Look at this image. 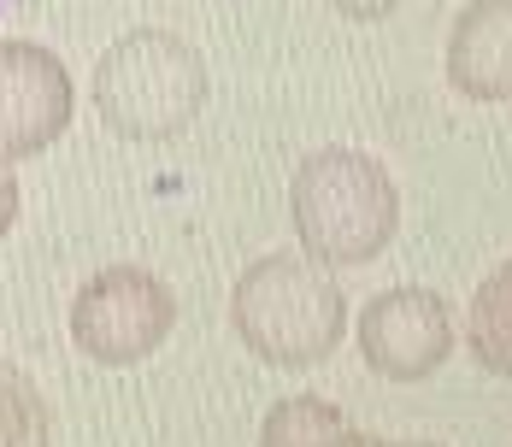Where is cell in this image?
<instances>
[{"label": "cell", "mask_w": 512, "mask_h": 447, "mask_svg": "<svg viewBox=\"0 0 512 447\" xmlns=\"http://www.w3.org/2000/svg\"><path fill=\"white\" fill-rule=\"evenodd\" d=\"M289 218L307 259L330 265H371L401 230V189L395 177L359 148H318L301 159L289 183Z\"/></svg>", "instance_id": "1"}, {"label": "cell", "mask_w": 512, "mask_h": 447, "mask_svg": "<svg viewBox=\"0 0 512 447\" xmlns=\"http://www.w3.org/2000/svg\"><path fill=\"white\" fill-rule=\"evenodd\" d=\"M230 324L265 365H318L348 336V295L307 253H265L230 289Z\"/></svg>", "instance_id": "2"}, {"label": "cell", "mask_w": 512, "mask_h": 447, "mask_svg": "<svg viewBox=\"0 0 512 447\" xmlns=\"http://www.w3.org/2000/svg\"><path fill=\"white\" fill-rule=\"evenodd\" d=\"M206 59L195 42H183L177 30H130L95 59V112L106 130L130 136V142H165L183 136L206 106Z\"/></svg>", "instance_id": "3"}, {"label": "cell", "mask_w": 512, "mask_h": 447, "mask_svg": "<svg viewBox=\"0 0 512 447\" xmlns=\"http://www.w3.org/2000/svg\"><path fill=\"white\" fill-rule=\"evenodd\" d=\"M177 324L171 283L142 265H106L71 300V342L95 365H142Z\"/></svg>", "instance_id": "4"}, {"label": "cell", "mask_w": 512, "mask_h": 447, "mask_svg": "<svg viewBox=\"0 0 512 447\" xmlns=\"http://www.w3.org/2000/svg\"><path fill=\"white\" fill-rule=\"evenodd\" d=\"M71 112L77 83L59 53L42 42H0V165L53 148Z\"/></svg>", "instance_id": "5"}, {"label": "cell", "mask_w": 512, "mask_h": 447, "mask_svg": "<svg viewBox=\"0 0 512 447\" xmlns=\"http://www.w3.org/2000/svg\"><path fill=\"white\" fill-rule=\"evenodd\" d=\"M359 353L377 377L418 383L454 353V312L436 289H383L359 312Z\"/></svg>", "instance_id": "6"}, {"label": "cell", "mask_w": 512, "mask_h": 447, "mask_svg": "<svg viewBox=\"0 0 512 447\" xmlns=\"http://www.w3.org/2000/svg\"><path fill=\"white\" fill-rule=\"evenodd\" d=\"M448 83L465 100H512V0H471L454 18Z\"/></svg>", "instance_id": "7"}, {"label": "cell", "mask_w": 512, "mask_h": 447, "mask_svg": "<svg viewBox=\"0 0 512 447\" xmlns=\"http://www.w3.org/2000/svg\"><path fill=\"white\" fill-rule=\"evenodd\" d=\"M465 342H471V359L495 377H512V259H501L477 295H471V312H465Z\"/></svg>", "instance_id": "8"}, {"label": "cell", "mask_w": 512, "mask_h": 447, "mask_svg": "<svg viewBox=\"0 0 512 447\" xmlns=\"http://www.w3.org/2000/svg\"><path fill=\"white\" fill-rule=\"evenodd\" d=\"M354 424L342 418V406L318 395H295L283 406L265 412V430H259V447H330L336 436H348Z\"/></svg>", "instance_id": "9"}, {"label": "cell", "mask_w": 512, "mask_h": 447, "mask_svg": "<svg viewBox=\"0 0 512 447\" xmlns=\"http://www.w3.org/2000/svg\"><path fill=\"white\" fill-rule=\"evenodd\" d=\"M0 447H53L48 400L6 359H0Z\"/></svg>", "instance_id": "10"}, {"label": "cell", "mask_w": 512, "mask_h": 447, "mask_svg": "<svg viewBox=\"0 0 512 447\" xmlns=\"http://www.w3.org/2000/svg\"><path fill=\"white\" fill-rule=\"evenodd\" d=\"M342 18H354V24H377V18H389L401 0H330Z\"/></svg>", "instance_id": "11"}, {"label": "cell", "mask_w": 512, "mask_h": 447, "mask_svg": "<svg viewBox=\"0 0 512 447\" xmlns=\"http://www.w3.org/2000/svg\"><path fill=\"white\" fill-rule=\"evenodd\" d=\"M12 218H18V177L0 165V236L12 230Z\"/></svg>", "instance_id": "12"}, {"label": "cell", "mask_w": 512, "mask_h": 447, "mask_svg": "<svg viewBox=\"0 0 512 447\" xmlns=\"http://www.w3.org/2000/svg\"><path fill=\"white\" fill-rule=\"evenodd\" d=\"M330 447H395V442H377V436H359V430H348V436H336Z\"/></svg>", "instance_id": "13"}, {"label": "cell", "mask_w": 512, "mask_h": 447, "mask_svg": "<svg viewBox=\"0 0 512 447\" xmlns=\"http://www.w3.org/2000/svg\"><path fill=\"white\" fill-rule=\"evenodd\" d=\"M18 6H24V0H0V18H12V12H18Z\"/></svg>", "instance_id": "14"}, {"label": "cell", "mask_w": 512, "mask_h": 447, "mask_svg": "<svg viewBox=\"0 0 512 447\" xmlns=\"http://www.w3.org/2000/svg\"><path fill=\"white\" fill-rule=\"evenodd\" d=\"M401 447H436V442H401Z\"/></svg>", "instance_id": "15"}]
</instances>
